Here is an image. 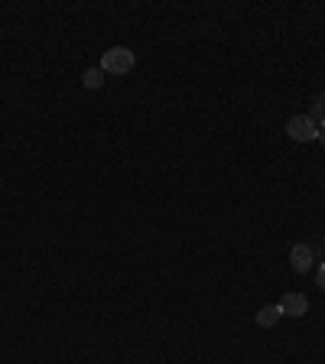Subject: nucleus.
Segmentation results:
<instances>
[{"instance_id":"obj_1","label":"nucleus","mask_w":325,"mask_h":364,"mask_svg":"<svg viewBox=\"0 0 325 364\" xmlns=\"http://www.w3.org/2000/svg\"><path fill=\"white\" fill-rule=\"evenodd\" d=\"M134 62H137V55L130 53L127 46H114V49H107L105 55H101V72L105 75H127L130 68H134Z\"/></svg>"},{"instance_id":"obj_2","label":"nucleus","mask_w":325,"mask_h":364,"mask_svg":"<svg viewBox=\"0 0 325 364\" xmlns=\"http://www.w3.org/2000/svg\"><path fill=\"white\" fill-rule=\"evenodd\" d=\"M287 134H289V140H296V144H312L319 136V124L312 121L309 114H293L287 121Z\"/></svg>"},{"instance_id":"obj_3","label":"nucleus","mask_w":325,"mask_h":364,"mask_svg":"<svg viewBox=\"0 0 325 364\" xmlns=\"http://www.w3.org/2000/svg\"><path fill=\"white\" fill-rule=\"evenodd\" d=\"M277 306H280L283 316H293V318H299V316L309 312V299H306V293H287Z\"/></svg>"},{"instance_id":"obj_4","label":"nucleus","mask_w":325,"mask_h":364,"mask_svg":"<svg viewBox=\"0 0 325 364\" xmlns=\"http://www.w3.org/2000/svg\"><path fill=\"white\" fill-rule=\"evenodd\" d=\"M312 260H316V250H312L309 244H293V250H289V264H293L296 273H309Z\"/></svg>"},{"instance_id":"obj_5","label":"nucleus","mask_w":325,"mask_h":364,"mask_svg":"<svg viewBox=\"0 0 325 364\" xmlns=\"http://www.w3.org/2000/svg\"><path fill=\"white\" fill-rule=\"evenodd\" d=\"M280 318H283L280 306H277V303H267L264 309L257 312V326H260V328H273L277 322H280Z\"/></svg>"},{"instance_id":"obj_6","label":"nucleus","mask_w":325,"mask_h":364,"mask_svg":"<svg viewBox=\"0 0 325 364\" xmlns=\"http://www.w3.org/2000/svg\"><path fill=\"white\" fill-rule=\"evenodd\" d=\"M82 85H85L88 91L101 88V85H105V72H101V68H88V72L82 75Z\"/></svg>"},{"instance_id":"obj_7","label":"nucleus","mask_w":325,"mask_h":364,"mask_svg":"<svg viewBox=\"0 0 325 364\" xmlns=\"http://www.w3.org/2000/svg\"><path fill=\"white\" fill-rule=\"evenodd\" d=\"M309 117L319 124V127H322V124H325V91H322V95H316V98H312V111H309Z\"/></svg>"},{"instance_id":"obj_8","label":"nucleus","mask_w":325,"mask_h":364,"mask_svg":"<svg viewBox=\"0 0 325 364\" xmlns=\"http://www.w3.org/2000/svg\"><path fill=\"white\" fill-rule=\"evenodd\" d=\"M316 283H319V289H325V264L319 267V273H316Z\"/></svg>"},{"instance_id":"obj_9","label":"nucleus","mask_w":325,"mask_h":364,"mask_svg":"<svg viewBox=\"0 0 325 364\" xmlns=\"http://www.w3.org/2000/svg\"><path fill=\"white\" fill-rule=\"evenodd\" d=\"M316 140H319V146H322V150H325V124H322V127H319V136H316Z\"/></svg>"}]
</instances>
